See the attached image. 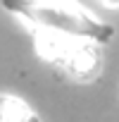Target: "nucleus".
I'll return each instance as SVG.
<instances>
[{
	"mask_svg": "<svg viewBox=\"0 0 119 122\" xmlns=\"http://www.w3.org/2000/svg\"><path fill=\"white\" fill-rule=\"evenodd\" d=\"M7 12L24 17L38 29V34H52L64 38H79L91 43H107L114 29L83 10L76 0H0Z\"/></svg>",
	"mask_w": 119,
	"mask_h": 122,
	"instance_id": "1",
	"label": "nucleus"
},
{
	"mask_svg": "<svg viewBox=\"0 0 119 122\" xmlns=\"http://www.w3.org/2000/svg\"><path fill=\"white\" fill-rule=\"evenodd\" d=\"M38 48L43 57L57 62L69 77L79 81H91L102 70V50L98 43L52 36V34H38Z\"/></svg>",
	"mask_w": 119,
	"mask_h": 122,
	"instance_id": "2",
	"label": "nucleus"
},
{
	"mask_svg": "<svg viewBox=\"0 0 119 122\" xmlns=\"http://www.w3.org/2000/svg\"><path fill=\"white\" fill-rule=\"evenodd\" d=\"M0 122H38V117L24 101L14 96H0Z\"/></svg>",
	"mask_w": 119,
	"mask_h": 122,
	"instance_id": "3",
	"label": "nucleus"
},
{
	"mask_svg": "<svg viewBox=\"0 0 119 122\" xmlns=\"http://www.w3.org/2000/svg\"><path fill=\"white\" fill-rule=\"evenodd\" d=\"M102 3H107L110 7H119V0H102Z\"/></svg>",
	"mask_w": 119,
	"mask_h": 122,
	"instance_id": "4",
	"label": "nucleus"
}]
</instances>
